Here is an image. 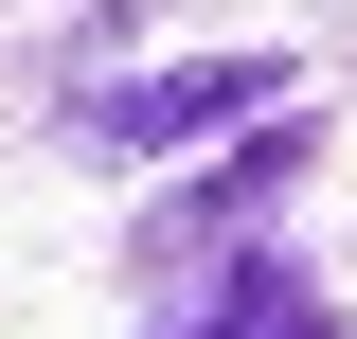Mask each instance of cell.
<instances>
[{
    "label": "cell",
    "instance_id": "6da1fadb",
    "mask_svg": "<svg viewBox=\"0 0 357 339\" xmlns=\"http://www.w3.org/2000/svg\"><path fill=\"white\" fill-rule=\"evenodd\" d=\"M286 107V54H178V72H126V89H89L72 126L107 143V161H178V143H232Z\"/></svg>",
    "mask_w": 357,
    "mask_h": 339
},
{
    "label": "cell",
    "instance_id": "7a4b0ae2",
    "mask_svg": "<svg viewBox=\"0 0 357 339\" xmlns=\"http://www.w3.org/2000/svg\"><path fill=\"white\" fill-rule=\"evenodd\" d=\"M250 339H340V322H321V303H268V322H250Z\"/></svg>",
    "mask_w": 357,
    "mask_h": 339
}]
</instances>
